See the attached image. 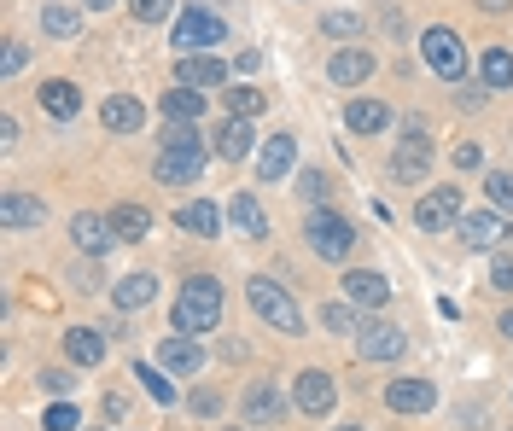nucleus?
Masks as SVG:
<instances>
[{
    "label": "nucleus",
    "instance_id": "obj_6",
    "mask_svg": "<svg viewBox=\"0 0 513 431\" xmlns=\"http://www.w3.org/2000/svg\"><path fill=\"white\" fill-rule=\"evenodd\" d=\"M356 350H362V362H403L409 356V332L397 327V321H362L356 327Z\"/></svg>",
    "mask_w": 513,
    "mask_h": 431
},
{
    "label": "nucleus",
    "instance_id": "obj_7",
    "mask_svg": "<svg viewBox=\"0 0 513 431\" xmlns=\"http://www.w3.org/2000/svg\"><path fill=\"white\" fill-rule=\"evenodd\" d=\"M420 53H426V65L438 70L444 82H461V76H467V47H461V35L444 30V24H432V30L420 35Z\"/></svg>",
    "mask_w": 513,
    "mask_h": 431
},
{
    "label": "nucleus",
    "instance_id": "obj_28",
    "mask_svg": "<svg viewBox=\"0 0 513 431\" xmlns=\"http://www.w3.org/2000/svg\"><path fill=\"white\" fill-rule=\"evenodd\" d=\"M111 233L129 239V245H140V239L152 233V210H146V204H117V210H111Z\"/></svg>",
    "mask_w": 513,
    "mask_h": 431
},
{
    "label": "nucleus",
    "instance_id": "obj_31",
    "mask_svg": "<svg viewBox=\"0 0 513 431\" xmlns=\"http://www.w3.org/2000/svg\"><path fill=\"white\" fill-rule=\"evenodd\" d=\"M41 105H47L53 117H76V111H82V94H76V82L59 76V82H41Z\"/></svg>",
    "mask_w": 513,
    "mask_h": 431
},
{
    "label": "nucleus",
    "instance_id": "obj_50",
    "mask_svg": "<svg viewBox=\"0 0 513 431\" xmlns=\"http://www.w3.org/2000/svg\"><path fill=\"white\" fill-rule=\"evenodd\" d=\"M339 431H362V426H339Z\"/></svg>",
    "mask_w": 513,
    "mask_h": 431
},
{
    "label": "nucleus",
    "instance_id": "obj_45",
    "mask_svg": "<svg viewBox=\"0 0 513 431\" xmlns=\"http://www.w3.org/2000/svg\"><path fill=\"white\" fill-rule=\"evenodd\" d=\"M24 59H30V53H24V41H6V76H18Z\"/></svg>",
    "mask_w": 513,
    "mask_h": 431
},
{
    "label": "nucleus",
    "instance_id": "obj_8",
    "mask_svg": "<svg viewBox=\"0 0 513 431\" xmlns=\"http://www.w3.org/2000/svg\"><path fill=\"white\" fill-rule=\"evenodd\" d=\"M467 210H461V187H432L426 199L414 204V228L420 233H444V228H455Z\"/></svg>",
    "mask_w": 513,
    "mask_h": 431
},
{
    "label": "nucleus",
    "instance_id": "obj_4",
    "mask_svg": "<svg viewBox=\"0 0 513 431\" xmlns=\"http://www.w3.org/2000/svg\"><path fill=\"white\" fill-rule=\"evenodd\" d=\"M309 251H315V257H327V263H344V257L356 251V228L344 222L339 210H327V204H321V210L309 216Z\"/></svg>",
    "mask_w": 513,
    "mask_h": 431
},
{
    "label": "nucleus",
    "instance_id": "obj_27",
    "mask_svg": "<svg viewBox=\"0 0 513 431\" xmlns=\"http://www.w3.org/2000/svg\"><path fill=\"white\" fill-rule=\"evenodd\" d=\"M41 30L53 35V41H70V35L82 30V6L76 0H47L41 6Z\"/></svg>",
    "mask_w": 513,
    "mask_h": 431
},
{
    "label": "nucleus",
    "instance_id": "obj_46",
    "mask_svg": "<svg viewBox=\"0 0 513 431\" xmlns=\"http://www.w3.org/2000/svg\"><path fill=\"white\" fill-rule=\"evenodd\" d=\"M484 94H490L484 82H479V88H461V105H467V111H479V105H484Z\"/></svg>",
    "mask_w": 513,
    "mask_h": 431
},
{
    "label": "nucleus",
    "instance_id": "obj_15",
    "mask_svg": "<svg viewBox=\"0 0 513 431\" xmlns=\"http://www.w3.org/2000/svg\"><path fill=\"white\" fill-rule=\"evenodd\" d=\"M251 117H222V129H216V158H228V164H240V158H251Z\"/></svg>",
    "mask_w": 513,
    "mask_h": 431
},
{
    "label": "nucleus",
    "instance_id": "obj_42",
    "mask_svg": "<svg viewBox=\"0 0 513 431\" xmlns=\"http://www.w3.org/2000/svg\"><path fill=\"white\" fill-rule=\"evenodd\" d=\"M479 164H484V152L473 146V140H461V146H455V169L467 175V169H479Z\"/></svg>",
    "mask_w": 513,
    "mask_h": 431
},
{
    "label": "nucleus",
    "instance_id": "obj_44",
    "mask_svg": "<svg viewBox=\"0 0 513 431\" xmlns=\"http://www.w3.org/2000/svg\"><path fill=\"white\" fill-rule=\"evenodd\" d=\"M490 286H496V292H508V298H513V263H508V257H502V263L490 268Z\"/></svg>",
    "mask_w": 513,
    "mask_h": 431
},
{
    "label": "nucleus",
    "instance_id": "obj_22",
    "mask_svg": "<svg viewBox=\"0 0 513 431\" xmlns=\"http://www.w3.org/2000/svg\"><path fill=\"white\" fill-rule=\"evenodd\" d=\"M100 123H105L111 134H135L140 123H146V105L129 100V94H111V100L100 105Z\"/></svg>",
    "mask_w": 513,
    "mask_h": 431
},
{
    "label": "nucleus",
    "instance_id": "obj_40",
    "mask_svg": "<svg viewBox=\"0 0 513 431\" xmlns=\"http://www.w3.org/2000/svg\"><path fill=\"white\" fill-rule=\"evenodd\" d=\"M129 6H135L140 24H164L170 18V0H129Z\"/></svg>",
    "mask_w": 513,
    "mask_h": 431
},
{
    "label": "nucleus",
    "instance_id": "obj_41",
    "mask_svg": "<svg viewBox=\"0 0 513 431\" xmlns=\"http://www.w3.org/2000/svg\"><path fill=\"white\" fill-rule=\"evenodd\" d=\"M70 385H76V373H65V367H47L41 373V391H53V397H70Z\"/></svg>",
    "mask_w": 513,
    "mask_h": 431
},
{
    "label": "nucleus",
    "instance_id": "obj_33",
    "mask_svg": "<svg viewBox=\"0 0 513 431\" xmlns=\"http://www.w3.org/2000/svg\"><path fill=\"white\" fill-rule=\"evenodd\" d=\"M269 94L263 88H228V117H263Z\"/></svg>",
    "mask_w": 513,
    "mask_h": 431
},
{
    "label": "nucleus",
    "instance_id": "obj_26",
    "mask_svg": "<svg viewBox=\"0 0 513 431\" xmlns=\"http://www.w3.org/2000/svg\"><path fill=\"white\" fill-rule=\"evenodd\" d=\"M65 356H70L76 367H100V362H105V332L70 327V332H65Z\"/></svg>",
    "mask_w": 513,
    "mask_h": 431
},
{
    "label": "nucleus",
    "instance_id": "obj_35",
    "mask_svg": "<svg viewBox=\"0 0 513 431\" xmlns=\"http://www.w3.org/2000/svg\"><path fill=\"white\" fill-rule=\"evenodd\" d=\"M298 193H304L309 204H327L333 199V181H327L321 169H304V175H298Z\"/></svg>",
    "mask_w": 513,
    "mask_h": 431
},
{
    "label": "nucleus",
    "instance_id": "obj_36",
    "mask_svg": "<svg viewBox=\"0 0 513 431\" xmlns=\"http://www.w3.org/2000/svg\"><path fill=\"white\" fill-rule=\"evenodd\" d=\"M135 373H140V385H146V397L152 402H175V385L158 373V367H135Z\"/></svg>",
    "mask_w": 513,
    "mask_h": 431
},
{
    "label": "nucleus",
    "instance_id": "obj_38",
    "mask_svg": "<svg viewBox=\"0 0 513 431\" xmlns=\"http://www.w3.org/2000/svg\"><path fill=\"white\" fill-rule=\"evenodd\" d=\"M76 420H82V414H76L70 402H53V408L41 414V426H47V431H76Z\"/></svg>",
    "mask_w": 513,
    "mask_h": 431
},
{
    "label": "nucleus",
    "instance_id": "obj_1",
    "mask_svg": "<svg viewBox=\"0 0 513 431\" xmlns=\"http://www.w3.org/2000/svg\"><path fill=\"white\" fill-rule=\"evenodd\" d=\"M170 327L193 332V338H205V332L222 327V280H210V274H193V280L181 286L175 309H170Z\"/></svg>",
    "mask_w": 513,
    "mask_h": 431
},
{
    "label": "nucleus",
    "instance_id": "obj_2",
    "mask_svg": "<svg viewBox=\"0 0 513 431\" xmlns=\"http://www.w3.org/2000/svg\"><path fill=\"white\" fill-rule=\"evenodd\" d=\"M199 169H205V140H199L193 123H175V129L164 134V152H158L152 175H158L164 187H187V181H199Z\"/></svg>",
    "mask_w": 513,
    "mask_h": 431
},
{
    "label": "nucleus",
    "instance_id": "obj_47",
    "mask_svg": "<svg viewBox=\"0 0 513 431\" xmlns=\"http://www.w3.org/2000/svg\"><path fill=\"white\" fill-rule=\"evenodd\" d=\"M513 0H479V12H508Z\"/></svg>",
    "mask_w": 513,
    "mask_h": 431
},
{
    "label": "nucleus",
    "instance_id": "obj_49",
    "mask_svg": "<svg viewBox=\"0 0 513 431\" xmlns=\"http://www.w3.org/2000/svg\"><path fill=\"white\" fill-rule=\"evenodd\" d=\"M502 338H513V309H508V315H502Z\"/></svg>",
    "mask_w": 513,
    "mask_h": 431
},
{
    "label": "nucleus",
    "instance_id": "obj_17",
    "mask_svg": "<svg viewBox=\"0 0 513 431\" xmlns=\"http://www.w3.org/2000/svg\"><path fill=\"white\" fill-rule=\"evenodd\" d=\"M47 222V204L30 199V193H6L0 199V228L6 233H18V228H41Z\"/></svg>",
    "mask_w": 513,
    "mask_h": 431
},
{
    "label": "nucleus",
    "instance_id": "obj_9",
    "mask_svg": "<svg viewBox=\"0 0 513 431\" xmlns=\"http://www.w3.org/2000/svg\"><path fill=\"white\" fill-rule=\"evenodd\" d=\"M333 402H339V385H333V373H321V367H304V373H298V408H304L309 420H327V414H333Z\"/></svg>",
    "mask_w": 513,
    "mask_h": 431
},
{
    "label": "nucleus",
    "instance_id": "obj_43",
    "mask_svg": "<svg viewBox=\"0 0 513 431\" xmlns=\"http://www.w3.org/2000/svg\"><path fill=\"white\" fill-rule=\"evenodd\" d=\"M187 408H193V414H222V397H216V391H193Z\"/></svg>",
    "mask_w": 513,
    "mask_h": 431
},
{
    "label": "nucleus",
    "instance_id": "obj_16",
    "mask_svg": "<svg viewBox=\"0 0 513 431\" xmlns=\"http://www.w3.org/2000/svg\"><path fill=\"white\" fill-rule=\"evenodd\" d=\"M344 292H350V303L385 309V303H391V280H385V274H374V268H350V274H344Z\"/></svg>",
    "mask_w": 513,
    "mask_h": 431
},
{
    "label": "nucleus",
    "instance_id": "obj_10",
    "mask_svg": "<svg viewBox=\"0 0 513 431\" xmlns=\"http://www.w3.org/2000/svg\"><path fill=\"white\" fill-rule=\"evenodd\" d=\"M455 233H461V245H467V251H496V245H502V233H508V222H502L496 210H467V216L455 222Z\"/></svg>",
    "mask_w": 513,
    "mask_h": 431
},
{
    "label": "nucleus",
    "instance_id": "obj_5",
    "mask_svg": "<svg viewBox=\"0 0 513 431\" xmlns=\"http://www.w3.org/2000/svg\"><path fill=\"white\" fill-rule=\"evenodd\" d=\"M228 41V24L210 12V6H187L181 18H175V53H210V47H222Z\"/></svg>",
    "mask_w": 513,
    "mask_h": 431
},
{
    "label": "nucleus",
    "instance_id": "obj_23",
    "mask_svg": "<svg viewBox=\"0 0 513 431\" xmlns=\"http://www.w3.org/2000/svg\"><path fill=\"white\" fill-rule=\"evenodd\" d=\"M292 164H298V140H292V134H274L269 146L257 152V169H263V181H280V175H292Z\"/></svg>",
    "mask_w": 513,
    "mask_h": 431
},
{
    "label": "nucleus",
    "instance_id": "obj_32",
    "mask_svg": "<svg viewBox=\"0 0 513 431\" xmlns=\"http://www.w3.org/2000/svg\"><path fill=\"white\" fill-rule=\"evenodd\" d=\"M199 111H205V94H193L187 82H175V94H164V117L170 123H193Z\"/></svg>",
    "mask_w": 513,
    "mask_h": 431
},
{
    "label": "nucleus",
    "instance_id": "obj_21",
    "mask_svg": "<svg viewBox=\"0 0 513 431\" xmlns=\"http://www.w3.org/2000/svg\"><path fill=\"white\" fill-rule=\"evenodd\" d=\"M228 222H234L245 239H269V216H263L257 193H234V199H228Z\"/></svg>",
    "mask_w": 513,
    "mask_h": 431
},
{
    "label": "nucleus",
    "instance_id": "obj_30",
    "mask_svg": "<svg viewBox=\"0 0 513 431\" xmlns=\"http://www.w3.org/2000/svg\"><path fill=\"white\" fill-rule=\"evenodd\" d=\"M344 123H350V134H379L385 123H391V111L379 100H350L344 105Z\"/></svg>",
    "mask_w": 513,
    "mask_h": 431
},
{
    "label": "nucleus",
    "instance_id": "obj_48",
    "mask_svg": "<svg viewBox=\"0 0 513 431\" xmlns=\"http://www.w3.org/2000/svg\"><path fill=\"white\" fill-rule=\"evenodd\" d=\"M82 6H88V12H105V6H117V0H82Z\"/></svg>",
    "mask_w": 513,
    "mask_h": 431
},
{
    "label": "nucleus",
    "instance_id": "obj_37",
    "mask_svg": "<svg viewBox=\"0 0 513 431\" xmlns=\"http://www.w3.org/2000/svg\"><path fill=\"white\" fill-rule=\"evenodd\" d=\"M321 327L327 332H350V327H362V321L350 315V303H327V309H321Z\"/></svg>",
    "mask_w": 513,
    "mask_h": 431
},
{
    "label": "nucleus",
    "instance_id": "obj_34",
    "mask_svg": "<svg viewBox=\"0 0 513 431\" xmlns=\"http://www.w3.org/2000/svg\"><path fill=\"white\" fill-rule=\"evenodd\" d=\"M484 193H490L496 210H508V216H513V175H508V169H490V175H484Z\"/></svg>",
    "mask_w": 513,
    "mask_h": 431
},
{
    "label": "nucleus",
    "instance_id": "obj_29",
    "mask_svg": "<svg viewBox=\"0 0 513 431\" xmlns=\"http://www.w3.org/2000/svg\"><path fill=\"white\" fill-rule=\"evenodd\" d=\"M479 76H484V88H490V94H508V88H513V53H508V47H490V53L479 59Z\"/></svg>",
    "mask_w": 513,
    "mask_h": 431
},
{
    "label": "nucleus",
    "instance_id": "obj_3",
    "mask_svg": "<svg viewBox=\"0 0 513 431\" xmlns=\"http://www.w3.org/2000/svg\"><path fill=\"white\" fill-rule=\"evenodd\" d=\"M245 298H251V309H257L269 327L286 332V338H298V332H304V315H298L292 292H286V286H274L269 274H251V280H245Z\"/></svg>",
    "mask_w": 513,
    "mask_h": 431
},
{
    "label": "nucleus",
    "instance_id": "obj_25",
    "mask_svg": "<svg viewBox=\"0 0 513 431\" xmlns=\"http://www.w3.org/2000/svg\"><path fill=\"white\" fill-rule=\"evenodd\" d=\"M152 298H158V280H152V274H123V280L111 286V303H117L123 315H135V309H146Z\"/></svg>",
    "mask_w": 513,
    "mask_h": 431
},
{
    "label": "nucleus",
    "instance_id": "obj_12",
    "mask_svg": "<svg viewBox=\"0 0 513 431\" xmlns=\"http://www.w3.org/2000/svg\"><path fill=\"white\" fill-rule=\"evenodd\" d=\"M158 362H164V373H199V367H205V350H199L193 332H170V338L158 344Z\"/></svg>",
    "mask_w": 513,
    "mask_h": 431
},
{
    "label": "nucleus",
    "instance_id": "obj_13",
    "mask_svg": "<svg viewBox=\"0 0 513 431\" xmlns=\"http://www.w3.org/2000/svg\"><path fill=\"white\" fill-rule=\"evenodd\" d=\"M175 82H187V88H222L228 82V65L210 59V53H181L175 59Z\"/></svg>",
    "mask_w": 513,
    "mask_h": 431
},
{
    "label": "nucleus",
    "instance_id": "obj_20",
    "mask_svg": "<svg viewBox=\"0 0 513 431\" xmlns=\"http://www.w3.org/2000/svg\"><path fill=\"white\" fill-rule=\"evenodd\" d=\"M175 228L193 233V239H216V233H222V210H216L210 199H193V204L175 210Z\"/></svg>",
    "mask_w": 513,
    "mask_h": 431
},
{
    "label": "nucleus",
    "instance_id": "obj_39",
    "mask_svg": "<svg viewBox=\"0 0 513 431\" xmlns=\"http://www.w3.org/2000/svg\"><path fill=\"white\" fill-rule=\"evenodd\" d=\"M321 30H327V35H362V18H356V12H327V18H321Z\"/></svg>",
    "mask_w": 513,
    "mask_h": 431
},
{
    "label": "nucleus",
    "instance_id": "obj_11",
    "mask_svg": "<svg viewBox=\"0 0 513 431\" xmlns=\"http://www.w3.org/2000/svg\"><path fill=\"white\" fill-rule=\"evenodd\" d=\"M426 169H432V140L409 123L403 146H397V158H391V175H397V181H426Z\"/></svg>",
    "mask_w": 513,
    "mask_h": 431
},
{
    "label": "nucleus",
    "instance_id": "obj_14",
    "mask_svg": "<svg viewBox=\"0 0 513 431\" xmlns=\"http://www.w3.org/2000/svg\"><path fill=\"white\" fill-rule=\"evenodd\" d=\"M385 402H391L397 414H432L438 391H432L426 379H391V385H385Z\"/></svg>",
    "mask_w": 513,
    "mask_h": 431
},
{
    "label": "nucleus",
    "instance_id": "obj_18",
    "mask_svg": "<svg viewBox=\"0 0 513 431\" xmlns=\"http://www.w3.org/2000/svg\"><path fill=\"white\" fill-rule=\"evenodd\" d=\"M280 414H286V397L274 391L269 379H257V385L245 391V420H251V426H280Z\"/></svg>",
    "mask_w": 513,
    "mask_h": 431
},
{
    "label": "nucleus",
    "instance_id": "obj_24",
    "mask_svg": "<svg viewBox=\"0 0 513 431\" xmlns=\"http://www.w3.org/2000/svg\"><path fill=\"white\" fill-rule=\"evenodd\" d=\"M70 239H76V251H88V257H105L117 233H111V222H100V216H88V210H82V216L70 222Z\"/></svg>",
    "mask_w": 513,
    "mask_h": 431
},
{
    "label": "nucleus",
    "instance_id": "obj_19",
    "mask_svg": "<svg viewBox=\"0 0 513 431\" xmlns=\"http://www.w3.org/2000/svg\"><path fill=\"white\" fill-rule=\"evenodd\" d=\"M327 76H333L339 88H356V82H368V76H374V53H368V47H339V53H333V65H327Z\"/></svg>",
    "mask_w": 513,
    "mask_h": 431
}]
</instances>
